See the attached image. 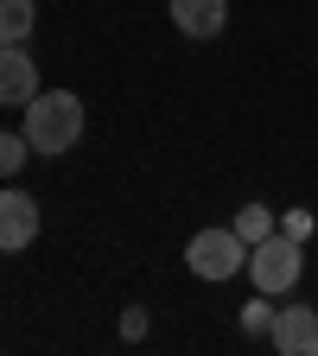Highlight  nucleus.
I'll return each instance as SVG.
<instances>
[{
    "label": "nucleus",
    "instance_id": "obj_1",
    "mask_svg": "<svg viewBox=\"0 0 318 356\" xmlns=\"http://www.w3.org/2000/svg\"><path fill=\"white\" fill-rule=\"evenodd\" d=\"M19 134L32 140V153L64 159L83 140V96H70V89H38V96L26 102V127Z\"/></svg>",
    "mask_w": 318,
    "mask_h": 356
},
{
    "label": "nucleus",
    "instance_id": "obj_2",
    "mask_svg": "<svg viewBox=\"0 0 318 356\" xmlns=\"http://www.w3.org/2000/svg\"><path fill=\"white\" fill-rule=\"evenodd\" d=\"M299 274H305V242H299V236L274 229V236H261V242L248 248V280H255L267 299L293 293V286H299Z\"/></svg>",
    "mask_w": 318,
    "mask_h": 356
},
{
    "label": "nucleus",
    "instance_id": "obj_3",
    "mask_svg": "<svg viewBox=\"0 0 318 356\" xmlns=\"http://www.w3.org/2000/svg\"><path fill=\"white\" fill-rule=\"evenodd\" d=\"M185 267L198 280H236V274H248V242L236 236V229H198L191 242H185Z\"/></svg>",
    "mask_w": 318,
    "mask_h": 356
},
{
    "label": "nucleus",
    "instance_id": "obj_4",
    "mask_svg": "<svg viewBox=\"0 0 318 356\" xmlns=\"http://www.w3.org/2000/svg\"><path fill=\"white\" fill-rule=\"evenodd\" d=\"M32 236H38V197L19 191V185H7V191H0V254L32 248Z\"/></svg>",
    "mask_w": 318,
    "mask_h": 356
},
{
    "label": "nucleus",
    "instance_id": "obj_5",
    "mask_svg": "<svg viewBox=\"0 0 318 356\" xmlns=\"http://www.w3.org/2000/svg\"><path fill=\"white\" fill-rule=\"evenodd\" d=\"M267 343L280 356H318V305H280Z\"/></svg>",
    "mask_w": 318,
    "mask_h": 356
},
{
    "label": "nucleus",
    "instance_id": "obj_6",
    "mask_svg": "<svg viewBox=\"0 0 318 356\" xmlns=\"http://www.w3.org/2000/svg\"><path fill=\"white\" fill-rule=\"evenodd\" d=\"M38 96V64L26 58V44H0V108H26Z\"/></svg>",
    "mask_w": 318,
    "mask_h": 356
},
{
    "label": "nucleus",
    "instance_id": "obj_7",
    "mask_svg": "<svg viewBox=\"0 0 318 356\" xmlns=\"http://www.w3.org/2000/svg\"><path fill=\"white\" fill-rule=\"evenodd\" d=\"M172 26L185 38H216L230 26V0H172Z\"/></svg>",
    "mask_w": 318,
    "mask_h": 356
},
{
    "label": "nucleus",
    "instance_id": "obj_8",
    "mask_svg": "<svg viewBox=\"0 0 318 356\" xmlns=\"http://www.w3.org/2000/svg\"><path fill=\"white\" fill-rule=\"evenodd\" d=\"M38 26V0H0V44H26Z\"/></svg>",
    "mask_w": 318,
    "mask_h": 356
},
{
    "label": "nucleus",
    "instance_id": "obj_9",
    "mask_svg": "<svg viewBox=\"0 0 318 356\" xmlns=\"http://www.w3.org/2000/svg\"><path fill=\"white\" fill-rule=\"evenodd\" d=\"M230 229H236V236H242V242L255 248L261 236H274V229H280V216H274V210H267V204H242V210H236V222H230Z\"/></svg>",
    "mask_w": 318,
    "mask_h": 356
},
{
    "label": "nucleus",
    "instance_id": "obj_10",
    "mask_svg": "<svg viewBox=\"0 0 318 356\" xmlns=\"http://www.w3.org/2000/svg\"><path fill=\"white\" fill-rule=\"evenodd\" d=\"M26 159H32V140H26V134H13V127H0V185H13Z\"/></svg>",
    "mask_w": 318,
    "mask_h": 356
},
{
    "label": "nucleus",
    "instance_id": "obj_11",
    "mask_svg": "<svg viewBox=\"0 0 318 356\" xmlns=\"http://www.w3.org/2000/svg\"><path fill=\"white\" fill-rule=\"evenodd\" d=\"M242 331H248V337H261V331H274V305H267V293L242 305Z\"/></svg>",
    "mask_w": 318,
    "mask_h": 356
},
{
    "label": "nucleus",
    "instance_id": "obj_12",
    "mask_svg": "<svg viewBox=\"0 0 318 356\" xmlns=\"http://www.w3.org/2000/svg\"><path fill=\"white\" fill-rule=\"evenodd\" d=\"M121 337H127V343H141V337H147V312H141V305H127V312H121Z\"/></svg>",
    "mask_w": 318,
    "mask_h": 356
},
{
    "label": "nucleus",
    "instance_id": "obj_13",
    "mask_svg": "<svg viewBox=\"0 0 318 356\" xmlns=\"http://www.w3.org/2000/svg\"><path fill=\"white\" fill-rule=\"evenodd\" d=\"M280 229L305 242V236H312V210H287V216H280Z\"/></svg>",
    "mask_w": 318,
    "mask_h": 356
}]
</instances>
